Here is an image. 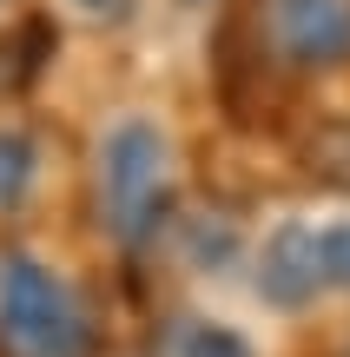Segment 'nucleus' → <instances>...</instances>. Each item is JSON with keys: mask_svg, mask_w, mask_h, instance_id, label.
<instances>
[{"mask_svg": "<svg viewBox=\"0 0 350 357\" xmlns=\"http://www.w3.org/2000/svg\"><path fill=\"white\" fill-rule=\"evenodd\" d=\"M0 351L7 357H86L93 351V324L79 311L73 284L26 252L0 258Z\"/></svg>", "mask_w": 350, "mask_h": 357, "instance_id": "f03ea898", "label": "nucleus"}, {"mask_svg": "<svg viewBox=\"0 0 350 357\" xmlns=\"http://www.w3.org/2000/svg\"><path fill=\"white\" fill-rule=\"evenodd\" d=\"M93 205H100L106 238H119V245H145L166 225V212H172V153H166V132L152 119L126 113L100 132Z\"/></svg>", "mask_w": 350, "mask_h": 357, "instance_id": "f257e3e1", "label": "nucleus"}, {"mask_svg": "<svg viewBox=\"0 0 350 357\" xmlns=\"http://www.w3.org/2000/svg\"><path fill=\"white\" fill-rule=\"evenodd\" d=\"M258 60L278 73H337L350 60V0H245Z\"/></svg>", "mask_w": 350, "mask_h": 357, "instance_id": "20e7f679", "label": "nucleus"}, {"mask_svg": "<svg viewBox=\"0 0 350 357\" xmlns=\"http://www.w3.org/2000/svg\"><path fill=\"white\" fill-rule=\"evenodd\" d=\"M172 357H258V351H251L238 331H225V324L192 318V324H179V337H172Z\"/></svg>", "mask_w": 350, "mask_h": 357, "instance_id": "423d86ee", "label": "nucleus"}, {"mask_svg": "<svg viewBox=\"0 0 350 357\" xmlns=\"http://www.w3.org/2000/svg\"><path fill=\"white\" fill-rule=\"evenodd\" d=\"M33 178H40V146H33V132L0 126V212H13V205L33 192Z\"/></svg>", "mask_w": 350, "mask_h": 357, "instance_id": "39448f33", "label": "nucleus"}, {"mask_svg": "<svg viewBox=\"0 0 350 357\" xmlns=\"http://www.w3.org/2000/svg\"><path fill=\"white\" fill-rule=\"evenodd\" d=\"M79 7H86L93 20H126V7H132V0H79Z\"/></svg>", "mask_w": 350, "mask_h": 357, "instance_id": "0eeeda50", "label": "nucleus"}, {"mask_svg": "<svg viewBox=\"0 0 350 357\" xmlns=\"http://www.w3.org/2000/svg\"><path fill=\"white\" fill-rule=\"evenodd\" d=\"M331 291H350V218H331V225L291 218V225H278L258 252V298H271L278 311H298Z\"/></svg>", "mask_w": 350, "mask_h": 357, "instance_id": "7ed1b4c3", "label": "nucleus"}, {"mask_svg": "<svg viewBox=\"0 0 350 357\" xmlns=\"http://www.w3.org/2000/svg\"><path fill=\"white\" fill-rule=\"evenodd\" d=\"M344 357H350V337H344Z\"/></svg>", "mask_w": 350, "mask_h": 357, "instance_id": "6e6552de", "label": "nucleus"}]
</instances>
